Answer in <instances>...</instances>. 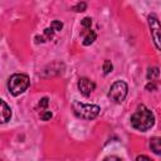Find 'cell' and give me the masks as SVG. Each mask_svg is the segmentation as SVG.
Instances as JSON below:
<instances>
[{"mask_svg": "<svg viewBox=\"0 0 161 161\" xmlns=\"http://www.w3.org/2000/svg\"><path fill=\"white\" fill-rule=\"evenodd\" d=\"M155 125V116L146 106L140 104L135 113L131 116V126L141 132H146Z\"/></svg>", "mask_w": 161, "mask_h": 161, "instance_id": "obj_1", "label": "cell"}, {"mask_svg": "<svg viewBox=\"0 0 161 161\" xmlns=\"http://www.w3.org/2000/svg\"><path fill=\"white\" fill-rule=\"evenodd\" d=\"M77 86H78L79 92H80L83 96H86V97H88V96L94 91V88H96V84H94L91 79H88V78H86V77L79 78Z\"/></svg>", "mask_w": 161, "mask_h": 161, "instance_id": "obj_6", "label": "cell"}, {"mask_svg": "<svg viewBox=\"0 0 161 161\" xmlns=\"http://www.w3.org/2000/svg\"><path fill=\"white\" fill-rule=\"evenodd\" d=\"M127 91H128L127 83L123 80H117L111 86L108 97L111 98V101H113L116 103H121L125 101V98L127 96Z\"/></svg>", "mask_w": 161, "mask_h": 161, "instance_id": "obj_4", "label": "cell"}, {"mask_svg": "<svg viewBox=\"0 0 161 161\" xmlns=\"http://www.w3.org/2000/svg\"><path fill=\"white\" fill-rule=\"evenodd\" d=\"M48 103H49V98L48 97H43L40 101H39V107L40 108H47V106H48Z\"/></svg>", "mask_w": 161, "mask_h": 161, "instance_id": "obj_17", "label": "cell"}, {"mask_svg": "<svg viewBox=\"0 0 161 161\" xmlns=\"http://www.w3.org/2000/svg\"><path fill=\"white\" fill-rule=\"evenodd\" d=\"M146 89L147 91H156L157 89V86L153 83V80H150V83H147V86H146Z\"/></svg>", "mask_w": 161, "mask_h": 161, "instance_id": "obj_18", "label": "cell"}, {"mask_svg": "<svg viewBox=\"0 0 161 161\" xmlns=\"http://www.w3.org/2000/svg\"><path fill=\"white\" fill-rule=\"evenodd\" d=\"M112 69H113V65H112V63H111V60H104V63H103V73L104 74H108V73H111L112 72Z\"/></svg>", "mask_w": 161, "mask_h": 161, "instance_id": "obj_13", "label": "cell"}, {"mask_svg": "<svg viewBox=\"0 0 161 161\" xmlns=\"http://www.w3.org/2000/svg\"><path fill=\"white\" fill-rule=\"evenodd\" d=\"M86 9H87V4H86L84 1L78 3V4H75V5L72 8V10L75 11V13H82V11H84Z\"/></svg>", "mask_w": 161, "mask_h": 161, "instance_id": "obj_12", "label": "cell"}, {"mask_svg": "<svg viewBox=\"0 0 161 161\" xmlns=\"http://www.w3.org/2000/svg\"><path fill=\"white\" fill-rule=\"evenodd\" d=\"M158 75H160V70L157 67L148 68V70H147V79L148 80H155L158 78Z\"/></svg>", "mask_w": 161, "mask_h": 161, "instance_id": "obj_11", "label": "cell"}, {"mask_svg": "<svg viewBox=\"0 0 161 161\" xmlns=\"http://www.w3.org/2000/svg\"><path fill=\"white\" fill-rule=\"evenodd\" d=\"M53 35H54V29H52L49 26V28L44 29V33H43L42 36H35V42L36 43H44L47 40H50L53 38Z\"/></svg>", "mask_w": 161, "mask_h": 161, "instance_id": "obj_9", "label": "cell"}, {"mask_svg": "<svg viewBox=\"0 0 161 161\" xmlns=\"http://www.w3.org/2000/svg\"><path fill=\"white\" fill-rule=\"evenodd\" d=\"M82 36H83V45H91L94 40H96V38H97V34H96V31L94 30H92L91 28H88V29H83L82 30Z\"/></svg>", "mask_w": 161, "mask_h": 161, "instance_id": "obj_8", "label": "cell"}, {"mask_svg": "<svg viewBox=\"0 0 161 161\" xmlns=\"http://www.w3.org/2000/svg\"><path fill=\"white\" fill-rule=\"evenodd\" d=\"M80 25L83 26V29H88V28H91V25H92V19L91 18H83L82 20H80Z\"/></svg>", "mask_w": 161, "mask_h": 161, "instance_id": "obj_15", "label": "cell"}, {"mask_svg": "<svg viewBox=\"0 0 161 161\" xmlns=\"http://www.w3.org/2000/svg\"><path fill=\"white\" fill-rule=\"evenodd\" d=\"M148 25H150V31H151V36L152 40L155 43L156 49H160V23L156 15H150L148 16Z\"/></svg>", "mask_w": 161, "mask_h": 161, "instance_id": "obj_5", "label": "cell"}, {"mask_svg": "<svg viewBox=\"0 0 161 161\" xmlns=\"http://www.w3.org/2000/svg\"><path fill=\"white\" fill-rule=\"evenodd\" d=\"M52 117H53V113H52L50 111H47V109H45V111H43V112L40 113V118H42L43 121H49Z\"/></svg>", "mask_w": 161, "mask_h": 161, "instance_id": "obj_16", "label": "cell"}, {"mask_svg": "<svg viewBox=\"0 0 161 161\" xmlns=\"http://www.w3.org/2000/svg\"><path fill=\"white\" fill-rule=\"evenodd\" d=\"M29 84H30V80L26 74L15 73L8 80V89L13 96H20L28 89Z\"/></svg>", "mask_w": 161, "mask_h": 161, "instance_id": "obj_2", "label": "cell"}, {"mask_svg": "<svg viewBox=\"0 0 161 161\" xmlns=\"http://www.w3.org/2000/svg\"><path fill=\"white\" fill-rule=\"evenodd\" d=\"M136 160H148V161H150L151 158H150L148 156H145V155H140V156H137V157H136Z\"/></svg>", "mask_w": 161, "mask_h": 161, "instance_id": "obj_19", "label": "cell"}, {"mask_svg": "<svg viewBox=\"0 0 161 161\" xmlns=\"http://www.w3.org/2000/svg\"><path fill=\"white\" fill-rule=\"evenodd\" d=\"M11 117V109L8 106V103L3 99H0V125L6 123Z\"/></svg>", "mask_w": 161, "mask_h": 161, "instance_id": "obj_7", "label": "cell"}, {"mask_svg": "<svg viewBox=\"0 0 161 161\" xmlns=\"http://www.w3.org/2000/svg\"><path fill=\"white\" fill-rule=\"evenodd\" d=\"M150 148L151 151H153L156 155L161 153V138L160 137H152L150 138Z\"/></svg>", "mask_w": 161, "mask_h": 161, "instance_id": "obj_10", "label": "cell"}, {"mask_svg": "<svg viewBox=\"0 0 161 161\" xmlns=\"http://www.w3.org/2000/svg\"><path fill=\"white\" fill-rule=\"evenodd\" d=\"M50 28L54 29V31H59V30H62V28H63V23L59 21V20H53V21L50 23Z\"/></svg>", "mask_w": 161, "mask_h": 161, "instance_id": "obj_14", "label": "cell"}, {"mask_svg": "<svg viewBox=\"0 0 161 161\" xmlns=\"http://www.w3.org/2000/svg\"><path fill=\"white\" fill-rule=\"evenodd\" d=\"M72 108L77 117L82 118V119H87V121L96 118L101 111V108L97 104H87V103H80L78 101L73 102Z\"/></svg>", "mask_w": 161, "mask_h": 161, "instance_id": "obj_3", "label": "cell"}]
</instances>
